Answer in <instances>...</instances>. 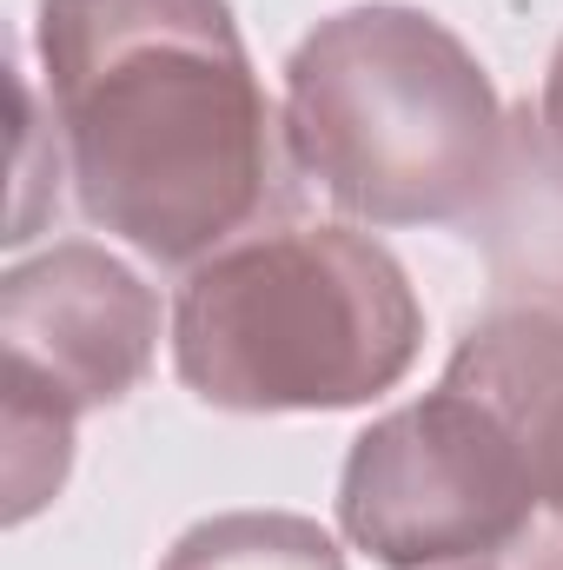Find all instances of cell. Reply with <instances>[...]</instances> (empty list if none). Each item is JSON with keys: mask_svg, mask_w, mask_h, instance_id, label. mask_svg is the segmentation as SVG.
Listing matches in <instances>:
<instances>
[{"mask_svg": "<svg viewBox=\"0 0 563 570\" xmlns=\"http://www.w3.org/2000/svg\"><path fill=\"white\" fill-rule=\"evenodd\" d=\"M285 159L365 226H464L504 173L511 134L484 60L424 7L325 13L285 60Z\"/></svg>", "mask_w": 563, "mask_h": 570, "instance_id": "cell-2", "label": "cell"}, {"mask_svg": "<svg viewBox=\"0 0 563 570\" xmlns=\"http://www.w3.org/2000/svg\"><path fill=\"white\" fill-rule=\"evenodd\" d=\"M444 379L511 419L531 451L537 498L563 524V298H497L457 338Z\"/></svg>", "mask_w": 563, "mask_h": 570, "instance_id": "cell-6", "label": "cell"}, {"mask_svg": "<svg viewBox=\"0 0 563 570\" xmlns=\"http://www.w3.org/2000/svg\"><path fill=\"white\" fill-rule=\"evenodd\" d=\"M471 570H484V564H471Z\"/></svg>", "mask_w": 563, "mask_h": 570, "instance_id": "cell-10", "label": "cell"}, {"mask_svg": "<svg viewBox=\"0 0 563 570\" xmlns=\"http://www.w3.org/2000/svg\"><path fill=\"white\" fill-rule=\"evenodd\" d=\"M537 511L524 438L451 379L358 431L338 478L345 544L385 570L491 564Z\"/></svg>", "mask_w": 563, "mask_h": 570, "instance_id": "cell-4", "label": "cell"}, {"mask_svg": "<svg viewBox=\"0 0 563 570\" xmlns=\"http://www.w3.org/2000/svg\"><path fill=\"white\" fill-rule=\"evenodd\" d=\"M33 53L87 226L199 266L279 206V114L226 0H40Z\"/></svg>", "mask_w": 563, "mask_h": 570, "instance_id": "cell-1", "label": "cell"}, {"mask_svg": "<svg viewBox=\"0 0 563 570\" xmlns=\"http://www.w3.org/2000/svg\"><path fill=\"white\" fill-rule=\"evenodd\" d=\"M159 570H345L338 538L298 511H219L172 538Z\"/></svg>", "mask_w": 563, "mask_h": 570, "instance_id": "cell-7", "label": "cell"}, {"mask_svg": "<svg viewBox=\"0 0 563 570\" xmlns=\"http://www.w3.org/2000/svg\"><path fill=\"white\" fill-rule=\"evenodd\" d=\"M537 570H563V551H557V558H544V564H537Z\"/></svg>", "mask_w": 563, "mask_h": 570, "instance_id": "cell-9", "label": "cell"}, {"mask_svg": "<svg viewBox=\"0 0 563 570\" xmlns=\"http://www.w3.org/2000/svg\"><path fill=\"white\" fill-rule=\"evenodd\" d=\"M424 345L405 266L358 226H253L186 266L172 372L213 412H352L385 399Z\"/></svg>", "mask_w": 563, "mask_h": 570, "instance_id": "cell-3", "label": "cell"}, {"mask_svg": "<svg viewBox=\"0 0 563 570\" xmlns=\"http://www.w3.org/2000/svg\"><path fill=\"white\" fill-rule=\"evenodd\" d=\"M524 120H531V114H524ZM531 140H537V153L563 173V40H557V53H551V73H544V100H537Z\"/></svg>", "mask_w": 563, "mask_h": 570, "instance_id": "cell-8", "label": "cell"}, {"mask_svg": "<svg viewBox=\"0 0 563 570\" xmlns=\"http://www.w3.org/2000/svg\"><path fill=\"white\" fill-rule=\"evenodd\" d=\"M159 352V292L93 239L13 259L0 279V405L87 419L120 405Z\"/></svg>", "mask_w": 563, "mask_h": 570, "instance_id": "cell-5", "label": "cell"}]
</instances>
